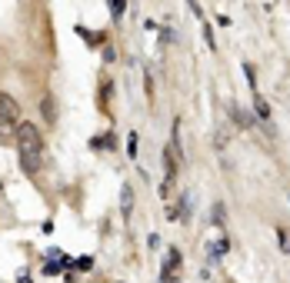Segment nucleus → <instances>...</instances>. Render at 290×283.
<instances>
[{"label":"nucleus","mask_w":290,"mask_h":283,"mask_svg":"<svg viewBox=\"0 0 290 283\" xmlns=\"http://www.w3.org/2000/svg\"><path fill=\"white\" fill-rule=\"evenodd\" d=\"M13 137H17V147H20V167L30 177L40 174V167H44V140H40L37 127L30 123V120H27V123L20 120L17 130H13Z\"/></svg>","instance_id":"obj_1"},{"label":"nucleus","mask_w":290,"mask_h":283,"mask_svg":"<svg viewBox=\"0 0 290 283\" xmlns=\"http://www.w3.org/2000/svg\"><path fill=\"white\" fill-rule=\"evenodd\" d=\"M17 123H20V107H17V100L10 94H0V133L3 137H10L17 130Z\"/></svg>","instance_id":"obj_2"},{"label":"nucleus","mask_w":290,"mask_h":283,"mask_svg":"<svg viewBox=\"0 0 290 283\" xmlns=\"http://www.w3.org/2000/svg\"><path fill=\"white\" fill-rule=\"evenodd\" d=\"M160 283H180V250L167 253V263H164V270H160Z\"/></svg>","instance_id":"obj_3"},{"label":"nucleus","mask_w":290,"mask_h":283,"mask_svg":"<svg viewBox=\"0 0 290 283\" xmlns=\"http://www.w3.org/2000/svg\"><path fill=\"white\" fill-rule=\"evenodd\" d=\"M254 110H257V117H260V123H264V130L270 133V137H274V123H270V117H274V110H270V103L264 97H254Z\"/></svg>","instance_id":"obj_4"},{"label":"nucleus","mask_w":290,"mask_h":283,"mask_svg":"<svg viewBox=\"0 0 290 283\" xmlns=\"http://www.w3.org/2000/svg\"><path fill=\"white\" fill-rule=\"evenodd\" d=\"M130 210H134V187L123 184L120 187V213H123V220H130Z\"/></svg>","instance_id":"obj_5"},{"label":"nucleus","mask_w":290,"mask_h":283,"mask_svg":"<svg viewBox=\"0 0 290 283\" xmlns=\"http://www.w3.org/2000/svg\"><path fill=\"white\" fill-rule=\"evenodd\" d=\"M227 143H230V133H227V127H217V133H213V150L220 153H227Z\"/></svg>","instance_id":"obj_6"},{"label":"nucleus","mask_w":290,"mask_h":283,"mask_svg":"<svg viewBox=\"0 0 290 283\" xmlns=\"http://www.w3.org/2000/svg\"><path fill=\"white\" fill-rule=\"evenodd\" d=\"M40 110H44V120L54 127V120H57V107H54V97H44L40 100Z\"/></svg>","instance_id":"obj_7"},{"label":"nucleus","mask_w":290,"mask_h":283,"mask_svg":"<svg viewBox=\"0 0 290 283\" xmlns=\"http://www.w3.org/2000/svg\"><path fill=\"white\" fill-rule=\"evenodd\" d=\"M230 117H234V123L237 127H240V130H247V127H254V123H250V113H247V110H230Z\"/></svg>","instance_id":"obj_8"},{"label":"nucleus","mask_w":290,"mask_h":283,"mask_svg":"<svg viewBox=\"0 0 290 283\" xmlns=\"http://www.w3.org/2000/svg\"><path fill=\"white\" fill-rule=\"evenodd\" d=\"M227 247H230L227 240H217V243H210V260H217L220 253H227Z\"/></svg>","instance_id":"obj_9"},{"label":"nucleus","mask_w":290,"mask_h":283,"mask_svg":"<svg viewBox=\"0 0 290 283\" xmlns=\"http://www.w3.org/2000/svg\"><path fill=\"white\" fill-rule=\"evenodd\" d=\"M277 240H280V250L284 253H290V233L284 227H277Z\"/></svg>","instance_id":"obj_10"},{"label":"nucleus","mask_w":290,"mask_h":283,"mask_svg":"<svg viewBox=\"0 0 290 283\" xmlns=\"http://www.w3.org/2000/svg\"><path fill=\"white\" fill-rule=\"evenodd\" d=\"M123 10H127V0H110V13H113V17H123Z\"/></svg>","instance_id":"obj_11"},{"label":"nucleus","mask_w":290,"mask_h":283,"mask_svg":"<svg viewBox=\"0 0 290 283\" xmlns=\"http://www.w3.org/2000/svg\"><path fill=\"white\" fill-rule=\"evenodd\" d=\"M137 143H140V140H137V133H130V137H127V157H130V160L137 157Z\"/></svg>","instance_id":"obj_12"},{"label":"nucleus","mask_w":290,"mask_h":283,"mask_svg":"<svg viewBox=\"0 0 290 283\" xmlns=\"http://www.w3.org/2000/svg\"><path fill=\"white\" fill-rule=\"evenodd\" d=\"M74 267H77V270H90L94 260H90V257H80V260H74Z\"/></svg>","instance_id":"obj_13"},{"label":"nucleus","mask_w":290,"mask_h":283,"mask_svg":"<svg viewBox=\"0 0 290 283\" xmlns=\"http://www.w3.org/2000/svg\"><path fill=\"white\" fill-rule=\"evenodd\" d=\"M244 74H247V84L254 87V84H257V74H254V67H250V64H244Z\"/></svg>","instance_id":"obj_14"},{"label":"nucleus","mask_w":290,"mask_h":283,"mask_svg":"<svg viewBox=\"0 0 290 283\" xmlns=\"http://www.w3.org/2000/svg\"><path fill=\"white\" fill-rule=\"evenodd\" d=\"M203 40H207V47H210V50L217 47V44H213V30H210V27H203Z\"/></svg>","instance_id":"obj_15"},{"label":"nucleus","mask_w":290,"mask_h":283,"mask_svg":"<svg viewBox=\"0 0 290 283\" xmlns=\"http://www.w3.org/2000/svg\"><path fill=\"white\" fill-rule=\"evenodd\" d=\"M213 220H217V227H223V207H220V203L213 207Z\"/></svg>","instance_id":"obj_16"},{"label":"nucleus","mask_w":290,"mask_h":283,"mask_svg":"<svg viewBox=\"0 0 290 283\" xmlns=\"http://www.w3.org/2000/svg\"><path fill=\"white\" fill-rule=\"evenodd\" d=\"M44 270H47V273H60V263L50 260V263H44Z\"/></svg>","instance_id":"obj_17"}]
</instances>
